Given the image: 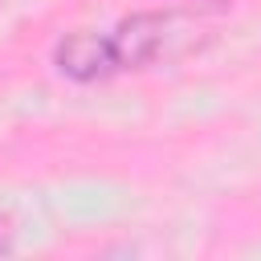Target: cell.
Instances as JSON below:
<instances>
[{
	"label": "cell",
	"mask_w": 261,
	"mask_h": 261,
	"mask_svg": "<svg viewBox=\"0 0 261 261\" xmlns=\"http://www.w3.org/2000/svg\"><path fill=\"white\" fill-rule=\"evenodd\" d=\"M53 65L69 82H102V77L118 73V61H114V49H110V33H90V29L65 33L53 45Z\"/></svg>",
	"instance_id": "6da1fadb"
},
{
	"label": "cell",
	"mask_w": 261,
	"mask_h": 261,
	"mask_svg": "<svg viewBox=\"0 0 261 261\" xmlns=\"http://www.w3.org/2000/svg\"><path fill=\"white\" fill-rule=\"evenodd\" d=\"M167 37V16L163 12H130L110 29V49L118 69H143L159 57Z\"/></svg>",
	"instance_id": "7a4b0ae2"
},
{
	"label": "cell",
	"mask_w": 261,
	"mask_h": 261,
	"mask_svg": "<svg viewBox=\"0 0 261 261\" xmlns=\"http://www.w3.org/2000/svg\"><path fill=\"white\" fill-rule=\"evenodd\" d=\"M4 253H12V220L8 216H0V257Z\"/></svg>",
	"instance_id": "3957f363"
}]
</instances>
